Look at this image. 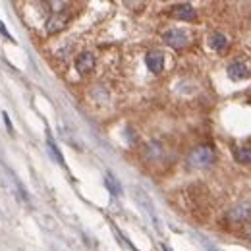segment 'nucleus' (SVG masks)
<instances>
[{
    "instance_id": "obj_6",
    "label": "nucleus",
    "mask_w": 251,
    "mask_h": 251,
    "mask_svg": "<svg viewBox=\"0 0 251 251\" xmlns=\"http://www.w3.org/2000/svg\"><path fill=\"white\" fill-rule=\"evenodd\" d=\"M172 16L174 18H178V20H184V22H191V20H195L197 18V12H195V8L191 6V4H176V6H172Z\"/></svg>"
},
{
    "instance_id": "obj_3",
    "label": "nucleus",
    "mask_w": 251,
    "mask_h": 251,
    "mask_svg": "<svg viewBox=\"0 0 251 251\" xmlns=\"http://www.w3.org/2000/svg\"><path fill=\"white\" fill-rule=\"evenodd\" d=\"M162 39H164V43H166L168 47H172V49H184V47H188V43H189L188 33L182 31V29H168V31H164Z\"/></svg>"
},
{
    "instance_id": "obj_9",
    "label": "nucleus",
    "mask_w": 251,
    "mask_h": 251,
    "mask_svg": "<svg viewBox=\"0 0 251 251\" xmlns=\"http://www.w3.org/2000/svg\"><path fill=\"white\" fill-rule=\"evenodd\" d=\"M251 217V205L250 203H244V205H236L234 209L228 211V219L232 222H244Z\"/></svg>"
},
{
    "instance_id": "obj_14",
    "label": "nucleus",
    "mask_w": 251,
    "mask_h": 251,
    "mask_svg": "<svg viewBox=\"0 0 251 251\" xmlns=\"http://www.w3.org/2000/svg\"><path fill=\"white\" fill-rule=\"evenodd\" d=\"M47 147H49V153H50V155L54 157V160H56V162H60V164H64V157H62V153L58 151V147H56V143L52 141V137H50V135L47 137Z\"/></svg>"
},
{
    "instance_id": "obj_2",
    "label": "nucleus",
    "mask_w": 251,
    "mask_h": 251,
    "mask_svg": "<svg viewBox=\"0 0 251 251\" xmlns=\"http://www.w3.org/2000/svg\"><path fill=\"white\" fill-rule=\"evenodd\" d=\"M215 149L211 145H199L188 155V164L191 168H207L215 162Z\"/></svg>"
},
{
    "instance_id": "obj_12",
    "label": "nucleus",
    "mask_w": 251,
    "mask_h": 251,
    "mask_svg": "<svg viewBox=\"0 0 251 251\" xmlns=\"http://www.w3.org/2000/svg\"><path fill=\"white\" fill-rule=\"evenodd\" d=\"M137 199H139V203L145 207V211H147V215L153 219V222H155V226L157 228H160V222H158V217H157V213H155V209H153V203L149 201V197L143 193V191H137Z\"/></svg>"
},
{
    "instance_id": "obj_8",
    "label": "nucleus",
    "mask_w": 251,
    "mask_h": 251,
    "mask_svg": "<svg viewBox=\"0 0 251 251\" xmlns=\"http://www.w3.org/2000/svg\"><path fill=\"white\" fill-rule=\"evenodd\" d=\"M145 64H147V68H149L153 74H160V72H162V68H164V56H162V52H158V50H151V52H147V56H145Z\"/></svg>"
},
{
    "instance_id": "obj_11",
    "label": "nucleus",
    "mask_w": 251,
    "mask_h": 251,
    "mask_svg": "<svg viewBox=\"0 0 251 251\" xmlns=\"http://www.w3.org/2000/svg\"><path fill=\"white\" fill-rule=\"evenodd\" d=\"M209 45H211V49L213 50H217V52H226V49H228V39L222 35V33H213L211 37H209Z\"/></svg>"
},
{
    "instance_id": "obj_13",
    "label": "nucleus",
    "mask_w": 251,
    "mask_h": 251,
    "mask_svg": "<svg viewBox=\"0 0 251 251\" xmlns=\"http://www.w3.org/2000/svg\"><path fill=\"white\" fill-rule=\"evenodd\" d=\"M234 158H236L240 164H250L251 149L250 147H236V149H234Z\"/></svg>"
},
{
    "instance_id": "obj_10",
    "label": "nucleus",
    "mask_w": 251,
    "mask_h": 251,
    "mask_svg": "<svg viewBox=\"0 0 251 251\" xmlns=\"http://www.w3.org/2000/svg\"><path fill=\"white\" fill-rule=\"evenodd\" d=\"M164 145L160 143V141H151L147 147H145V157H147V160H160V158L164 157Z\"/></svg>"
},
{
    "instance_id": "obj_7",
    "label": "nucleus",
    "mask_w": 251,
    "mask_h": 251,
    "mask_svg": "<svg viewBox=\"0 0 251 251\" xmlns=\"http://www.w3.org/2000/svg\"><path fill=\"white\" fill-rule=\"evenodd\" d=\"M95 68V54L93 52H81L75 58V70L79 74H89Z\"/></svg>"
},
{
    "instance_id": "obj_5",
    "label": "nucleus",
    "mask_w": 251,
    "mask_h": 251,
    "mask_svg": "<svg viewBox=\"0 0 251 251\" xmlns=\"http://www.w3.org/2000/svg\"><path fill=\"white\" fill-rule=\"evenodd\" d=\"M228 77L234 79V81H242V79H248L250 77V70L248 66L242 62V60H234V62L228 66Z\"/></svg>"
},
{
    "instance_id": "obj_15",
    "label": "nucleus",
    "mask_w": 251,
    "mask_h": 251,
    "mask_svg": "<svg viewBox=\"0 0 251 251\" xmlns=\"http://www.w3.org/2000/svg\"><path fill=\"white\" fill-rule=\"evenodd\" d=\"M104 184H106V188L110 189V193H112V195H120V184L114 180V176H112V174H106Z\"/></svg>"
},
{
    "instance_id": "obj_1",
    "label": "nucleus",
    "mask_w": 251,
    "mask_h": 251,
    "mask_svg": "<svg viewBox=\"0 0 251 251\" xmlns=\"http://www.w3.org/2000/svg\"><path fill=\"white\" fill-rule=\"evenodd\" d=\"M0 188L4 189L6 193L14 195L20 203L29 205V193H27L25 186H24V184L20 182V178H18L8 166H4L2 162H0Z\"/></svg>"
},
{
    "instance_id": "obj_4",
    "label": "nucleus",
    "mask_w": 251,
    "mask_h": 251,
    "mask_svg": "<svg viewBox=\"0 0 251 251\" xmlns=\"http://www.w3.org/2000/svg\"><path fill=\"white\" fill-rule=\"evenodd\" d=\"M66 25H68V14H64L62 10H58V12H54L47 20V33L49 35H56L62 29H66Z\"/></svg>"
}]
</instances>
